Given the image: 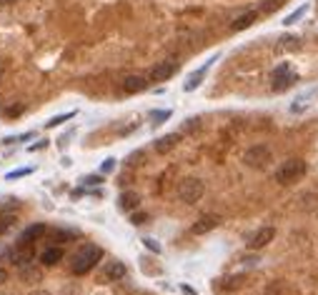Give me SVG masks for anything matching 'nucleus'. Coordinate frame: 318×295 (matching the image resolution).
<instances>
[{
    "label": "nucleus",
    "mask_w": 318,
    "mask_h": 295,
    "mask_svg": "<svg viewBox=\"0 0 318 295\" xmlns=\"http://www.w3.org/2000/svg\"><path fill=\"white\" fill-rule=\"evenodd\" d=\"M198 128H201V118H188L186 123H183L180 130H183V133H196Z\"/></svg>",
    "instance_id": "nucleus-23"
},
{
    "label": "nucleus",
    "mask_w": 318,
    "mask_h": 295,
    "mask_svg": "<svg viewBox=\"0 0 318 295\" xmlns=\"http://www.w3.org/2000/svg\"><path fill=\"white\" fill-rule=\"evenodd\" d=\"M113 168H116V158H108V160L103 163V168H100V170H103V173H111Z\"/></svg>",
    "instance_id": "nucleus-31"
},
{
    "label": "nucleus",
    "mask_w": 318,
    "mask_h": 295,
    "mask_svg": "<svg viewBox=\"0 0 318 295\" xmlns=\"http://www.w3.org/2000/svg\"><path fill=\"white\" fill-rule=\"evenodd\" d=\"M296 80H298V75L290 70L288 63H281L273 73H271V88L276 90V93H283V90H288L296 85Z\"/></svg>",
    "instance_id": "nucleus-4"
},
{
    "label": "nucleus",
    "mask_w": 318,
    "mask_h": 295,
    "mask_svg": "<svg viewBox=\"0 0 318 295\" xmlns=\"http://www.w3.org/2000/svg\"><path fill=\"white\" fill-rule=\"evenodd\" d=\"M40 278H43V270L38 266H33V263L20 266V280H23V283H38Z\"/></svg>",
    "instance_id": "nucleus-18"
},
{
    "label": "nucleus",
    "mask_w": 318,
    "mask_h": 295,
    "mask_svg": "<svg viewBox=\"0 0 318 295\" xmlns=\"http://www.w3.org/2000/svg\"><path fill=\"white\" fill-rule=\"evenodd\" d=\"M273 238H276V228H273V225H263L260 230H256L253 235L248 238V248H251V250H260V248H266Z\"/></svg>",
    "instance_id": "nucleus-9"
},
{
    "label": "nucleus",
    "mask_w": 318,
    "mask_h": 295,
    "mask_svg": "<svg viewBox=\"0 0 318 295\" xmlns=\"http://www.w3.org/2000/svg\"><path fill=\"white\" fill-rule=\"evenodd\" d=\"M118 205H120V210H125V213H133L136 208L141 205V195H138L136 190H125V193H120Z\"/></svg>",
    "instance_id": "nucleus-15"
},
{
    "label": "nucleus",
    "mask_w": 318,
    "mask_h": 295,
    "mask_svg": "<svg viewBox=\"0 0 318 295\" xmlns=\"http://www.w3.org/2000/svg\"><path fill=\"white\" fill-rule=\"evenodd\" d=\"M48 145V140H45V143H35V145H30V150H40V148H45Z\"/></svg>",
    "instance_id": "nucleus-35"
},
{
    "label": "nucleus",
    "mask_w": 318,
    "mask_h": 295,
    "mask_svg": "<svg viewBox=\"0 0 318 295\" xmlns=\"http://www.w3.org/2000/svg\"><path fill=\"white\" fill-rule=\"evenodd\" d=\"M75 115H78V110H70V113H65V115H56V118H50L48 123H45V128H56V125H63L65 120L75 118Z\"/></svg>",
    "instance_id": "nucleus-21"
},
{
    "label": "nucleus",
    "mask_w": 318,
    "mask_h": 295,
    "mask_svg": "<svg viewBox=\"0 0 318 295\" xmlns=\"http://www.w3.org/2000/svg\"><path fill=\"white\" fill-rule=\"evenodd\" d=\"M175 73H178V63L175 60H163V63H158V65L150 68L148 83H166V80L173 78Z\"/></svg>",
    "instance_id": "nucleus-6"
},
{
    "label": "nucleus",
    "mask_w": 318,
    "mask_h": 295,
    "mask_svg": "<svg viewBox=\"0 0 318 295\" xmlns=\"http://www.w3.org/2000/svg\"><path fill=\"white\" fill-rule=\"evenodd\" d=\"M283 293H286V283H283V280H273V283L266 288L263 295H283Z\"/></svg>",
    "instance_id": "nucleus-22"
},
{
    "label": "nucleus",
    "mask_w": 318,
    "mask_h": 295,
    "mask_svg": "<svg viewBox=\"0 0 318 295\" xmlns=\"http://www.w3.org/2000/svg\"><path fill=\"white\" fill-rule=\"evenodd\" d=\"M5 280H8V270H5V268H0V285H3Z\"/></svg>",
    "instance_id": "nucleus-34"
},
{
    "label": "nucleus",
    "mask_w": 318,
    "mask_h": 295,
    "mask_svg": "<svg viewBox=\"0 0 318 295\" xmlns=\"http://www.w3.org/2000/svg\"><path fill=\"white\" fill-rule=\"evenodd\" d=\"M100 258H103V250H100L98 245L88 243L86 248H81V250L73 255V260H70V273H73V275H86V273H90L93 268L98 266Z\"/></svg>",
    "instance_id": "nucleus-1"
},
{
    "label": "nucleus",
    "mask_w": 318,
    "mask_h": 295,
    "mask_svg": "<svg viewBox=\"0 0 318 295\" xmlns=\"http://www.w3.org/2000/svg\"><path fill=\"white\" fill-rule=\"evenodd\" d=\"M143 243H145V245H148V248H150V250H153V253H161V245H158V243H155L153 238H145Z\"/></svg>",
    "instance_id": "nucleus-32"
},
{
    "label": "nucleus",
    "mask_w": 318,
    "mask_h": 295,
    "mask_svg": "<svg viewBox=\"0 0 318 295\" xmlns=\"http://www.w3.org/2000/svg\"><path fill=\"white\" fill-rule=\"evenodd\" d=\"M33 173V168H18V170H10L8 175H5V180H15V178H25Z\"/></svg>",
    "instance_id": "nucleus-26"
},
{
    "label": "nucleus",
    "mask_w": 318,
    "mask_h": 295,
    "mask_svg": "<svg viewBox=\"0 0 318 295\" xmlns=\"http://www.w3.org/2000/svg\"><path fill=\"white\" fill-rule=\"evenodd\" d=\"M283 3H286V0H266V3H263V10H266V13H273V10H278Z\"/></svg>",
    "instance_id": "nucleus-27"
},
{
    "label": "nucleus",
    "mask_w": 318,
    "mask_h": 295,
    "mask_svg": "<svg viewBox=\"0 0 318 295\" xmlns=\"http://www.w3.org/2000/svg\"><path fill=\"white\" fill-rule=\"evenodd\" d=\"M171 115H173L171 110H153V113H150V118H153L155 125H158V123H163V120H168Z\"/></svg>",
    "instance_id": "nucleus-25"
},
{
    "label": "nucleus",
    "mask_w": 318,
    "mask_h": 295,
    "mask_svg": "<svg viewBox=\"0 0 318 295\" xmlns=\"http://www.w3.org/2000/svg\"><path fill=\"white\" fill-rule=\"evenodd\" d=\"M178 143H180V135H178V133H168V135H161V138H155L153 148H155V153L166 155V153H171V150H173Z\"/></svg>",
    "instance_id": "nucleus-10"
},
{
    "label": "nucleus",
    "mask_w": 318,
    "mask_h": 295,
    "mask_svg": "<svg viewBox=\"0 0 318 295\" xmlns=\"http://www.w3.org/2000/svg\"><path fill=\"white\" fill-rule=\"evenodd\" d=\"M256 20H258V10H246V13H241V15L231 23V30L233 33H241V30L251 28Z\"/></svg>",
    "instance_id": "nucleus-11"
},
{
    "label": "nucleus",
    "mask_w": 318,
    "mask_h": 295,
    "mask_svg": "<svg viewBox=\"0 0 318 295\" xmlns=\"http://www.w3.org/2000/svg\"><path fill=\"white\" fill-rule=\"evenodd\" d=\"M301 38L298 35H283L281 40H278V45H276V50L278 53H298L301 50Z\"/></svg>",
    "instance_id": "nucleus-17"
},
{
    "label": "nucleus",
    "mask_w": 318,
    "mask_h": 295,
    "mask_svg": "<svg viewBox=\"0 0 318 295\" xmlns=\"http://www.w3.org/2000/svg\"><path fill=\"white\" fill-rule=\"evenodd\" d=\"M145 220H148L145 213H133V215H130V223H133V225H143Z\"/></svg>",
    "instance_id": "nucleus-28"
},
{
    "label": "nucleus",
    "mask_w": 318,
    "mask_h": 295,
    "mask_svg": "<svg viewBox=\"0 0 318 295\" xmlns=\"http://www.w3.org/2000/svg\"><path fill=\"white\" fill-rule=\"evenodd\" d=\"M23 110H25V105H10V108H5V115H13V118H15V115H20Z\"/></svg>",
    "instance_id": "nucleus-29"
},
{
    "label": "nucleus",
    "mask_w": 318,
    "mask_h": 295,
    "mask_svg": "<svg viewBox=\"0 0 318 295\" xmlns=\"http://www.w3.org/2000/svg\"><path fill=\"white\" fill-rule=\"evenodd\" d=\"M3 5H15V3H20V0H0Z\"/></svg>",
    "instance_id": "nucleus-36"
},
{
    "label": "nucleus",
    "mask_w": 318,
    "mask_h": 295,
    "mask_svg": "<svg viewBox=\"0 0 318 295\" xmlns=\"http://www.w3.org/2000/svg\"><path fill=\"white\" fill-rule=\"evenodd\" d=\"M203 193H205V185H203L201 178H186V180H180V185H178V198H180L186 205H196L203 198Z\"/></svg>",
    "instance_id": "nucleus-3"
},
{
    "label": "nucleus",
    "mask_w": 318,
    "mask_h": 295,
    "mask_svg": "<svg viewBox=\"0 0 318 295\" xmlns=\"http://www.w3.org/2000/svg\"><path fill=\"white\" fill-rule=\"evenodd\" d=\"M45 230H48V228H45V223H33V225H28V228L20 233V243L33 245V243H35L40 235H45Z\"/></svg>",
    "instance_id": "nucleus-14"
},
{
    "label": "nucleus",
    "mask_w": 318,
    "mask_h": 295,
    "mask_svg": "<svg viewBox=\"0 0 318 295\" xmlns=\"http://www.w3.org/2000/svg\"><path fill=\"white\" fill-rule=\"evenodd\" d=\"M125 275H128V268H125V263H120V260H111L108 266L103 268L100 280H103V283H118V280H123Z\"/></svg>",
    "instance_id": "nucleus-8"
},
{
    "label": "nucleus",
    "mask_w": 318,
    "mask_h": 295,
    "mask_svg": "<svg viewBox=\"0 0 318 295\" xmlns=\"http://www.w3.org/2000/svg\"><path fill=\"white\" fill-rule=\"evenodd\" d=\"M306 170H308V165H306L303 158H288L276 170V183L278 185H290V183H296V180H301V178L306 175Z\"/></svg>",
    "instance_id": "nucleus-2"
},
{
    "label": "nucleus",
    "mask_w": 318,
    "mask_h": 295,
    "mask_svg": "<svg viewBox=\"0 0 318 295\" xmlns=\"http://www.w3.org/2000/svg\"><path fill=\"white\" fill-rule=\"evenodd\" d=\"M3 73H5V68H3V63H0V80H3Z\"/></svg>",
    "instance_id": "nucleus-37"
},
{
    "label": "nucleus",
    "mask_w": 318,
    "mask_h": 295,
    "mask_svg": "<svg viewBox=\"0 0 318 295\" xmlns=\"http://www.w3.org/2000/svg\"><path fill=\"white\" fill-rule=\"evenodd\" d=\"M120 88L125 90V93H130V95H136V93H143L148 88V80H145L143 75H128V78H123Z\"/></svg>",
    "instance_id": "nucleus-12"
},
{
    "label": "nucleus",
    "mask_w": 318,
    "mask_h": 295,
    "mask_svg": "<svg viewBox=\"0 0 318 295\" xmlns=\"http://www.w3.org/2000/svg\"><path fill=\"white\" fill-rule=\"evenodd\" d=\"M13 258H15V263H18V266H25V263H33V258H35V250H33V245L20 243Z\"/></svg>",
    "instance_id": "nucleus-19"
},
{
    "label": "nucleus",
    "mask_w": 318,
    "mask_h": 295,
    "mask_svg": "<svg viewBox=\"0 0 318 295\" xmlns=\"http://www.w3.org/2000/svg\"><path fill=\"white\" fill-rule=\"evenodd\" d=\"M243 163H246L248 168L260 170V168H266V165L271 163V150L266 145H251L243 153Z\"/></svg>",
    "instance_id": "nucleus-5"
},
{
    "label": "nucleus",
    "mask_w": 318,
    "mask_h": 295,
    "mask_svg": "<svg viewBox=\"0 0 318 295\" xmlns=\"http://www.w3.org/2000/svg\"><path fill=\"white\" fill-rule=\"evenodd\" d=\"M306 13H308V5H301L298 10H293L290 15H286V20H283V25H293V23H298V20H301V18L306 15Z\"/></svg>",
    "instance_id": "nucleus-20"
},
{
    "label": "nucleus",
    "mask_w": 318,
    "mask_h": 295,
    "mask_svg": "<svg viewBox=\"0 0 318 295\" xmlns=\"http://www.w3.org/2000/svg\"><path fill=\"white\" fill-rule=\"evenodd\" d=\"M213 60H216V58H210L208 63H205V65H201V68H198V70H196V73H193V75L186 80V85H183V90H186V93H191V90H196L198 85H201L203 78H205V73H208V68L213 65Z\"/></svg>",
    "instance_id": "nucleus-16"
},
{
    "label": "nucleus",
    "mask_w": 318,
    "mask_h": 295,
    "mask_svg": "<svg viewBox=\"0 0 318 295\" xmlns=\"http://www.w3.org/2000/svg\"><path fill=\"white\" fill-rule=\"evenodd\" d=\"M15 225V215H0V233L10 230Z\"/></svg>",
    "instance_id": "nucleus-24"
},
{
    "label": "nucleus",
    "mask_w": 318,
    "mask_h": 295,
    "mask_svg": "<svg viewBox=\"0 0 318 295\" xmlns=\"http://www.w3.org/2000/svg\"><path fill=\"white\" fill-rule=\"evenodd\" d=\"M243 285V278H228V283H226V288L233 290V288H241Z\"/></svg>",
    "instance_id": "nucleus-30"
},
{
    "label": "nucleus",
    "mask_w": 318,
    "mask_h": 295,
    "mask_svg": "<svg viewBox=\"0 0 318 295\" xmlns=\"http://www.w3.org/2000/svg\"><path fill=\"white\" fill-rule=\"evenodd\" d=\"M221 225V215H216V213H208V215H201L193 225H191V233L193 235H205V233H210V230H216Z\"/></svg>",
    "instance_id": "nucleus-7"
},
{
    "label": "nucleus",
    "mask_w": 318,
    "mask_h": 295,
    "mask_svg": "<svg viewBox=\"0 0 318 295\" xmlns=\"http://www.w3.org/2000/svg\"><path fill=\"white\" fill-rule=\"evenodd\" d=\"M83 183H86V185H98V183H103V178L100 175H88V178H83Z\"/></svg>",
    "instance_id": "nucleus-33"
},
{
    "label": "nucleus",
    "mask_w": 318,
    "mask_h": 295,
    "mask_svg": "<svg viewBox=\"0 0 318 295\" xmlns=\"http://www.w3.org/2000/svg\"><path fill=\"white\" fill-rule=\"evenodd\" d=\"M60 260H63V248L60 245H50V248H45L40 253V266H45V268L58 266Z\"/></svg>",
    "instance_id": "nucleus-13"
}]
</instances>
